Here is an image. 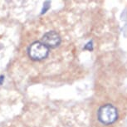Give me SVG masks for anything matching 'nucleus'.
<instances>
[{
	"label": "nucleus",
	"instance_id": "f257e3e1",
	"mask_svg": "<svg viewBox=\"0 0 127 127\" xmlns=\"http://www.w3.org/2000/svg\"><path fill=\"white\" fill-rule=\"evenodd\" d=\"M97 117L100 122L104 125H111L118 118V111L116 108L111 104L100 106L97 112Z\"/></svg>",
	"mask_w": 127,
	"mask_h": 127
},
{
	"label": "nucleus",
	"instance_id": "f03ea898",
	"mask_svg": "<svg viewBox=\"0 0 127 127\" xmlns=\"http://www.w3.org/2000/svg\"><path fill=\"white\" fill-rule=\"evenodd\" d=\"M28 52L32 60L40 61V60L45 59L47 57L49 53V49L42 42H34L28 47Z\"/></svg>",
	"mask_w": 127,
	"mask_h": 127
},
{
	"label": "nucleus",
	"instance_id": "7ed1b4c3",
	"mask_svg": "<svg viewBox=\"0 0 127 127\" xmlns=\"http://www.w3.org/2000/svg\"><path fill=\"white\" fill-rule=\"evenodd\" d=\"M42 42L48 48H55L61 43V37L55 31H50L42 36Z\"/></svg>",
	"mask_w": 127,
	"mask_h": 127
},
{
	"label": "nucleus",
	"instance_id": "20e7f679",
	"mask_svg": "<svg viewBox=\"0 0 127 127\" xmlns=\"http://www.w3.org/2000/svg\"><path fill=\"white\" fill-rule=\"evenodd\" d=\"M49 4H50V3H49L48 1H47V2H46V3H45L43 4L44 6H43V8H42V14H43V13H46L47 9L49 8V7H50V5H49Z\"/></svg>",
	"mask_w": 127,
	"mask_h": 127
},
{
	"label": "nucleus",
	"instance_id": "39448f33",
	"mask_svg": "<svg viewBox=\"0 0 127 127\" xmlns=\"http://www.w3.org/2000/svg\"><path fill=\"white\" fill-rule=\"evenodd\" d=\"M84 49L86 50H89V51H92L93 50V47H92V42H89L86 45Z\"/></svg>",
	"mask_w": 127,
	"mask_h": 127
},
{
	"label": "nucleus",
	"instance_id": "423d86ee",
	"mask_svg": "<svg viewBox=\"0 0 127 127\" xmlns=\"http://www.w3.org/2000/svg\"><path fill=\"white\" fill-rule=\"evenodd\" d=\"M4 81V76L3 75H1L0 76V85H2Z\"/></svg>",
	"mask_w": 127,
	"mask_h": 127
}]
</instances>
